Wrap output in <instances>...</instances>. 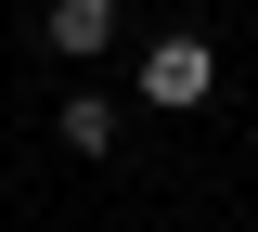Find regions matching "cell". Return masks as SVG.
<instances>
[{"mask_svg": "<svg viewBox=\"0 0 258 232\" xmlns=\"http://www.w3.org/2000/svg\"><path fill=\"white\" fill-rule=\"evenodd\" d=\"M39 39H52L64 65H91L103 39H116V0H52V13H39Z\"/></svg>", "mask_w": 258, "mask_h": 232, "instance_id": "7a4b0ae2", "label": "cell"}, {"mask_svg": "<svg viewBox=\"0 0 258 232\" xmlns=\"http://www.w3.org/2000/svg\"><path fill=\"white\" fill-rule=\"evenodd\" d=\"M64 142H78V155H116V103L103 91H64Z\"/></svg>", "mask_w": 258, "mask_h": 232, "instance_id": "3957f363", "label": "cell"}, {"mask_svg": "<svg viewBox=\"0 0 258 232\" xmlns=\"http://www.w3.org/2000/svg\"><path fill=\"white\" fill-rule=\"evenodd\" d=\"M207 91H220V52H207V39H155V52H142V103L181 116V103H207Z\"/></svg>", "mask_w": 258, "mask_h": 232, "instance_id": "6da1fadb", "label": "cell"}]
</instances>
